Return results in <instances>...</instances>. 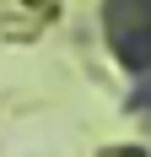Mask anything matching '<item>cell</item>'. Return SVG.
Masks as SVG:
<instances>
[{
  "instance_id": "6da1fadb",
  "label": "cell",
  "mask_w": 151,
  "mask_h": 157,
  "mask_svg": "<svg viewBox=\"0 0 151 157\" xmlns=\"http://www.w3.org/2000/svg\"><path fill=\"white\" fill-rule=\"evenodd\" d=\"M103 33H108V49L124 71L151 76V0H108Z\"/></svg>"
}]
</instances>
